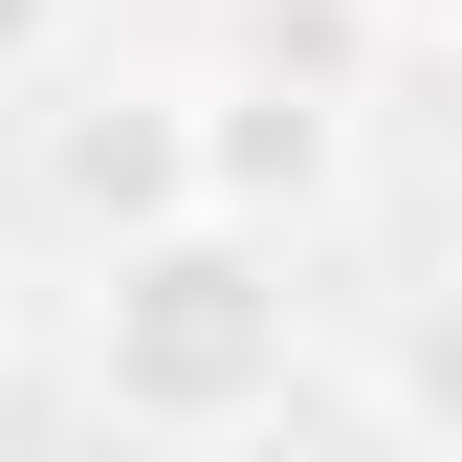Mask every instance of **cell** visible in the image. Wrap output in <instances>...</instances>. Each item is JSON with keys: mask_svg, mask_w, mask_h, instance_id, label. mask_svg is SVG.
<instances>
[{"mask_svg": "<svg viewBox=\"0 0 462 462\" xmlns=\"http://www.w3.org/2000/svg\"><path fill=\"white\" fill-rule=\"evenodd\" d=\"M286 374H309V243L154 220L88 264V396L133 440H243V419H286Z\"/></svg>", "mask_w": 462, "mask_h": 462, "instance_id": "cell-1", "label": "cell"}, {"mask_svg": "<svg viewBox=\"0 0 462 462\" xmlns=\"http://www.w3.org/2000/svg\"><path fill=\"white\" fill-rule=\"evenodd\" d=\"M23 154H44V220L110 264L154 220H199V67H110V88H23Z\"/></svg>", "mask_w": 462, "mask_h": 462, "instance_id": "cell-2", "label": "cell"}, {"mask_svg": "<svg viewBox=\"0 0 462 462\" xmlns=\"http://www.w3.org/2000/svg\"><path fill=\"white\" fill-rule=\"evenodd\" d=\"M330 199H353V88H309V67H199V220L309 243Z\"/></svg>", "mask_w": 462, "mask_h": 462, "instance_id": "cell-3", "label": "cell"}, {"mask_svg": "<svg viewBox=\"0 0 462 462\" xmlns=\"http://www.w3.org/2000/svg\"><path fill=\"white\" fill-rule=\"evenodd\" d=\"M374 419H396V462H462V264L396 286V330H374Z\"/></svg>", "mask_w": 462, "mask_h": 462, "instance_id": "cell-4", "label": "cell"}, {"mask_svg": "<svg viewBox=\"0 0 462 462\" xmlns=\"http://www.w3.org/2000/svg\"><path fill=\"white\" fill-rule=\"evenodd\" d=\"M353 44H374V0H243L220 67H309V88H353Z\"/></svg>", "mask_w": 462, "mask_h": 462, "instance_id": "cell-5", "label": "cell"}, {"mask_svg": "<svg viewBox=\"0 0 462 462\" xmlns=\"http://www.w3.org/2000/svg\"><path fill=\"white\" fill-rule=\"evenodd\" d=\"M0 88H67V0H0Z\"/></svg>", "mask_w": 462, "mask_h": 462, "instance_id": "cell-6", "label": "cell"}, {"mask_svg": "<svg viewBox=\"0 0 462 462\" xmlns=\"http://www.w3.org/2000/svg\"><path fill=\"white\" fill-rule=\"evenodd\" d=\"M374 44H462V0H374Z\"/></svg>", "mask_w": 462, "mask_h": 462, "instance_id": "cell-7", "label": "cell"}]
</instances>
